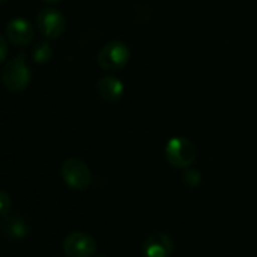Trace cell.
Returning a JSON list of instances; mask_svg holds the SVG:
<instances>
[{"label":"cell","mask_w":257,"mask_h":257,"mask_svg":"<svg viewBox=\"0 0 257 257\" xmlns=\"http://www.w3.org/2000/svg\"><path fill=\"white\" fill-rule=\"evenodd\" d=\"M183 182L188 185V186H198V183L201 182V176H200V173L198 171H195V170H186L185 173H183Z\"/></svg>","instance_id":"7c38bea8"},{"label":"cell","mask_w":257,"mask_h":257,"mask_svg":"<svg viewBox=\"0 0 257 257\" xmlns=\"http://www.w3.org/2000/svg\"><path fill=\"white\" fill-rule=\"evenodd\" d=\"M37 28L46 40H59L67 29L64 14L56 8H44L37 16Z\"/></svg>","instance_id":"5b68a950"},{"label":"cell","mask_w":257,"mask_h":257,"mask_svg":"<svg viewBox=\"0 0 257 257\" xmlns=\"http://www.w3.org/2000/svg\"><path fill=\"white\" fill-rule=\"evenodd\" d=\"M61 176L64 183L74 191H85L92 182L91 170L83 161L77 158H70L64 161L61 167Z\"/></svg>","instance_id":"7a4b0ae2"},{"label":"cell","mask_w":257,"mask_h":257,"mask_svg":"<svg viewBox=\"0 0 257 257\" xmlns=\"http://www.w3.org/2000/svg\"><path fill=\"white\" fill-rule=\"evenodd\" d=\"M5 37L11 44L17 46V47H26L34 41L35 31L29 20L17 17L7 23Z\"/></svg>","instance_id":"52a82bcc"},{"label":"cell","mask_w":257,"mask_h":257,"mask_svg":"<svg viewBox=\"0 0 257 257\" xmlns=\"http://www.w3.org/2000/svg\"><path fill=\"white\" fill-rule=\"evenodd\" d=\"M2 82L4 86L11 92H22L29 86L32 82V71L28 65L26 53L17 55L4 65Z\"/></svg>","instance_id":"6da1fadb"},{"label":"cell","mask_w":257,"mask_h":257,"mask_svg":"<svg viewBox=\"0 0 257 257\" xmlns=\"http://www.w3.org/2000/svg\"><path fill=\"white\" fill-rule=\"evenodd\" d=\"M41 2H44V4H47V5H56V4L62 2V0H41Z\"/></svg>","instance_id":"9a60e30c"},{"label":"cell","mask_w":257,"mask_h":257,"mask_svg":"<svg viewBox=\"0 0 257 257\" xmlns=\"http://www.w3.org/2000/svg\"><path fill=\"white\" fill-rule=\"evenodd\" d=\"M165 156H167V161L174 168L186 170L194 164L197 158V149L188 138L176 137L168 141L167 149H165Z\"/></svg>","instance_id":"3957f363"},{"label":"cell","mask_w":257,"mask_h":257,"mask_svg":"<svg viewBox=\"0 0 257 257\" xmlns=\"http://www.w3.org/2000/svg\"><path fill=\"white\" fill-rule=\"evenodd\" d=\"M31 56L32 59L43 65V64H49L53 58V47L50 46L49 40H41V41H37L32 47V52H31Z\"/></svg>","instance_id":"8fae6325"},{"label":"cell","mask_w":257,"mask_h":257,"mask_svg":"<svg viewBox=\"0 0 257 257\" xmlns=\"http://www.w3.org/2000/svg\"><path fill=\"white\" fill-rule=\"evenodd\" d=\"M97 92L103 101L116 103L124 92V85L113 76H104L97 82Z\"/></svg>","instance_id":"30bf717a"},{"label":"cell","mask_w":257,"mask_h":257,"mask_svg":"<svg viewBox=\"0 0 257 257\" xmlns=\"http://www.w3.org/2000/svg\"><path fill=\"white\" fill-rule=\"evenodd\" d=\"M8 2V0H0V7H2V5H5Z\"/></svg>","instance_id":"2e32d148"},{"label":"cell","mask_w":257,"mask_h":257,"mask_svg":"<svg viewBox=\"0 0 257 257\" xmlns=\"http://www.w3.org/2000/svg\"><path fill=\"white\" fill-rule=\"evenodd\" d=\"M0 233H2L7 239L22 240L28 236L29 225L23 216L8 213L0 218Z\"/></svg>","instance_id":"9c48e42d"},{"label":"cell","mask_w":257,"mask_h":257,"mask_svg":"<svg viewBox=\"0 0 257 257\" xmlns=\"http://www.w3.org/2000/svg\"><path fill=\"white\" fill-rule=\"evenodd\" d=\"M131 59V50L121 41H110L97 55V64L106 71H118Z\"/></svg>","instance_id":"277c9868"},{"label":"cell","mask_w":257,"mask_h":257,"mask_svg":"<svg viewBox=\"0 0 257 257\" xmlns=\"http://www.w3.org/2000/svg\"><path fill=\"white\" fill-rule=\"evenodd\" d=\"M62 248L67 257H94L97 252L95 239L85 231H73L67 234Z\"/></svg>","instance_id":"8992f818"},{"label":"cell","mask_w":257,"mask_h":257,"mask_svg":"<svg viewBox=\"0 0 257 257\" xmlns=\"http://www.w3.org/2000/svg\"><path fill=\"white\" fill-rule=\"evenodd\" d=\"M174 251V240L167 233H153L143 243L144 257H170Z\"/></svg>","instance_id":"ba28073f"},{"label":"cell","mask_w":257,"mask_h":257,"mask_svg":"<svg viewBox=\"0 0 257 257\" xmlns=\"http://www.w3.org/2000/svg\"><path fill=\"white\" fill-rule=\"evenodd\" d=\"M8 58V43H7V37H4L0 34V65L4 62H7Z\"/></svg>","instance_id":"5bb4252c"},{"label":"cell","mask_w":257,"mask_h":257,"mask_svg":"<svg viewBox=\"0 0 257 257\" xmlns=\"http://www.w3.org/2000/svg\"><path fill=\"white\" fill-rule=\"evenodd\" d=\"M11 210V195L7 191H0V216L8 215Z\"/></svg>","instance_id":"4fadbf2b"}]
</instances>
